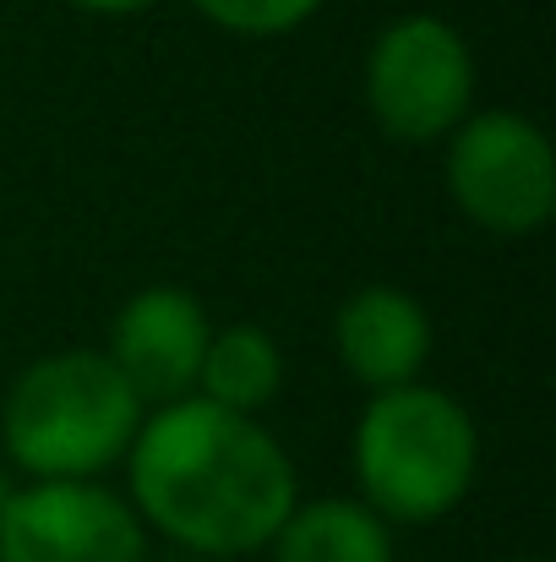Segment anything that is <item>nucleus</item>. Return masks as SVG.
Returning a JSON list of instances; mask_svg holds the SVG:
<instances>
[{
  "mask_svg": "<svg viewBox=\"0 0 556 562\" xmlns=\"http://www.w3.org/2000/svg\"><path fill=\"white\" fill-rule=\"evenodd\" d=\"M333 345L355 382H366L371 393H387V387L420 382V367L431 356V317L409 290L366 284L339 306Z\"/></svg>",
  "mask_w": 556,
  "mask_h": 562,
  "instance_id": "obj_8",
  "label": "nucleus"
},
{
  "mask_svg": "<svg viewBox=\"0 0 556 562\" xmlns=\"http://www.w3.org/2000/svg\"><path fill=\"white\" fill-rule=\"evenodd\" d=\"M0 562H148V525L99 481H27L0 503Z\"/></svg>",
  "mask_w": 556,
  "mask_h": 562,
  "instance_id": "obj_6",
  "label": "nucleus"
},
{
  "mask_svg": "<svg viewBox=\"0 0 556 562\" xmlns=\"http://www.w3.org/2000/svg\"><path fill=\"white\" fill-rule=\"evenodd\" d=\"M475 470L480 431L453 393L431 382L371 393L355 420V481L371 514L387 525L447 519L469 497Z\"/></svg>",
  "mask_w": 556,
  "mask_h": 562,
  "instance_id": "obj_3",
  "label": "nucleus"
},
{
  "mask_svg": "<svg viewBox=\"0 0 556 562\" xmlns=\"http://www.w3.org/2000/svg\"><path fill=\"white\" fill-rule=\"evenodd\" d=\"M508 562H541V558H508Z\"/></svg>",
  "mask_w": 556,
  "mask_h": 562,
  "instance_id": "obj_14",
  "label": "nucleus"
},
{
  "mask_svg": "<svg viewBox=\"0 0 556 562\" xmlns=\"http://www.w3.org/2000/svg\"><path fill=\"white\" fill-rule=\"evenodd\" d=\"M213 27L224 33H246V38H279V33H295L306 27L322 0H191Z\"/></svg>",
  "mask_w": 556,
  "mask_h": 562,
  "instance_id": "obj_11",
  "label": "nucleus"
},
{
  "mask_svg": "<svg viewBox=\"0 0 556 562\" xmlns=\"http://www.w3.org/2000/svg\"><path fill=\"white\" fill-rule=\"evenodd\" d=\"M132 508L175 552L235 562L262 552L300 503L284 442L257 420L196 393L159 404L126 448Z\"/></svg>",
  "mask_w": 556,
  "mask_h": 562,
  "instance_id": "obj_1",
  "label": "nucleus"
},
{
  "mask_svg": "<svg viewBox=\"0 0 556 562\" xmlns=\"http://www.w3.org/2000/svg\"><path fill=\"white\" fill-rule=\"evenodd\" d=\"M207 334H213L207 312L191 290L148 284L121 306L104 356L115 361V372L132 382V393L143 404H175L185 393H196Z\"/></svg>",
  "mask_w": 556,
  "mask_h": 562,
  "instance_id": "obj_7",
  "label": "nucleus"
},
{
  "mask_svg": "<svg viewBox=\"0 0 556 562\" xmlns=\"http://www.w3.org/2000/svg\"><path fill=\"white\" fill-rule=\"evenodd\" d=\"M268 552L273 562H393V525L361 497H317L290 508Z\"/></svg>",
  "mask_w": 556,
  "mask_h": 562,
  "instance_id": "obj_9",
  "label": "nucleus"
},
{
  "mask_svg": "<svg viewBox=\"0 0 556 562\" xmlns=\"http://www.w3.org/2000/svg\"><path fill=\"white\" fill-rule=\"evenodd\" d=\"M475 55L469 38L431 16L409 11L376 33L366 55V110L393 143H442L469 115Z\"/></svg>",
  "mask_w": 556,
  "mask_h": 562,
  "instance_id": "obj_4",
  "label": "nucleus"
},
{
  "mask_svg": "<svg viewBox=\"0 0 556 562\" xmlns=\"http://www.w3.org/2000/svg\"><path fill=\"white\" fill-rule=\"evenodd\" d=\"M447 191L486 235H535L556 213V154L546 132L513 110L464 115L447 137Z\"/></svg>",
  "mask_w": 556,
  "mask_h": 562,
  "instance_id": "obj_5",
  "label": "nucleus"
},
{
  "mask_svg": "<svg viewBox=\"0 0 556 562\" xmlns=\"http://www.w3.org/2000/svg\"><path fill=\"white\" fill-rule=\"evenodd\" d=\"M170 562H202V558H185V552H181V558H170Z\"/></svg>",
  "mask_w": 556,
  "mask_h": 562,
  "instance_id": "obj_13",
  "label": "nucleus"
},
{
  "mask_svg": "<svg viewBox=\"0 0 556 562\" xmlns=\"http://www.w3.org/2000/svg\"><path fill=\"white\" fill-rule=\"evenodd\" d=\"M143 398L104 350H60L33 361L0 404V437L27 481H99L126 459Z\"/></svg>",
  "mask_w": 556,
  "mask_h": 562,
  "instance_id": "obj_2",
  "label": "nucleus"
},
{
  "mask_svg": "<svg viewBox=\"0 0 556 562\" xmlns=\"http://www.w3.org/2000/svg\"><path fill=\"white\" fill-rule=\"evenodd\" d=\"M284 387V350L268 328L257 323H229L207 334L202 372H196V398L235 409V415H262Z\"/></svg>",
  "mask_w": 556,
  "mask_h": 562,
  "instance_id": "obj_10",
  "label": "nucleus"
},
{
  "mask_svg": "<svg viewBox=\"0 0 556 562\" xmlns=\"http://www.w3.org/2000/svg\"><path fill=\"white\" fill-rule=\"evenodd\" d=\"M71 5L88 11V16H137V11H148L159 0H71Z\"/></svg>",
  "mask_w": 556,
  "mask_h": 562,
  "instance_id": "obj_12",
  "label": "nucleus"
}]
</instances>
